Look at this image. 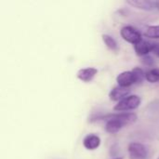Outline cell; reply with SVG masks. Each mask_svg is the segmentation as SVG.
<instances>
[{
  "label": "cell",
  "mask_w": 159,
  "mask_h": 159,
  "mask_svg": "<svg viewBox=\"0 0 159 159\" xmlns=\"http://www.w3.org/2000/svg\"><path fill=\"white\" fill-rule=\"evenodd\" d=\"M157 57H159V43H157V45H156V48H155V49H154V51H153Z\"/></svg>",
  "instance_id": "cell-16"
},
{
  "label": "cell",
  "mask_w": 159,
  "mask_h": 159,
  "mask_svg": "<svg viewBox=\"0 0 159 159\" xmlns=\"http://www.w3.org/2000/svg\"><path fill=\"white\" fill-rule=\"evenodd\" d=\"M138 116L135 113H117V114H109L102 116H97L94 120H105V130L110 134L117 133L123 127L133 124L137 121Z\"/></svg>",
  "instance_id": "cell-1"
},
{
  "label": "cell",
  "mask_w": 159,
  "mask_h": 159,
  "mask_svg": "<svg viewBox=\"0 0 159 159\" xmlns=\"http://www.w3.org/2000/svg\"><path fill=\"white\" fill-rule=\"evenodd\" d=\"M97 74H98V70L96 68H94V67H88V68L80 69L77 72L76 76L82 82L89 83V82L93 80V78L96 76Z\"/></svg>",
  "instance_id": "cell-9"
},
{
  "label": "cell",
  "mask_w": 159,
  "mask_h": 159,
  "mask_svg": "<svg viewBox=\"0 0 159 159\" xmlns=\"http://www.w3.org/2000/svg\"><path fill=\"white\" fill-rule=\"evenodd\" d=\"M142 62L144 64V65H147V66H152L154 64V60L152 57L150 56H145V57H143L142 59Z\"/></svg>",
  "instance_id": "cell-15"
},
{
  "label": "cell",
  "mask_w": 159,
  "mask_h": 159,
  "mask_svg": "<svg viewBox=\"0 0 159 159\" xmlns=\"http://www.w3.org/2000/svg\"><path fill=\"white\" fill-rule=\"evenodd\" d=\"M83 145L87 150H96L101 145V138L96 134H88L83 140Z\"/></svg>",
  "instance_id": "cell-10"
},
{
  "label": "cell",
  "mask_w": 159,
  "mask_h": 159,
  "mask_svg": "<svg viewBox=\"0 0 159 159\" xmlns=\"http://www.w3.org/2000/svg\"><path fill=\"white\" fill-rule=\"evenodd\" d=\"M141 102H142L141 97H139L138 95H129L124 100L118 102L115 105L114 110L118 113H124V112L135 110L140 106Z\"/></svg>",
  "instance_id": "cell-2"
},
{
  "label": "cell",
  "mask_w": 159,
  "mask_h": 159,
  "mask_svg": "<svg viewBox=\"0 0 159 159\" xmlns=\"http://www.w3.org/2000/svg\"><path fill=\"white\" fill-rule=\"evenodd\" d=\"M114 159H123V157H116V158H114Z\"/></svg>",
  "instance_id": "cell-18"
},
{
  "label": "cell",
  "mask_w": 159,
  "mask_h": 159,
  "mask_svg": "<svg viewBox=\"0 0 159 159\" xmlns=\"http://www.w3.org/2000/svg\"><path fill=\"white\" fill-rule=\"evenodd\" d=\"M102 41L104 42V44L106 45V47L111 49V50H114V51H117L118 50V45H117V42L116 41V39L109 35V34H102Z\"/></svg>",
  "instance_id": "cell-11"
},
{
  "label": "cell",
  "mask_w": 159,
  "mask_h": 159,
  "mask_svg": "<svg viewBox=\"0 0 159 159\" xmlns=\"http://www.w3.org/2000/svg\"><path fill=\"white\" fill-rule=\"evenodd\" d=\"M144 35L148 38H153V39H159V25H152L149 26L145 32Z\"/></svg>",
  "instance_id": "cell-13"
},
{
  "label": "cell",
  "mask_w": 159,
  "mask_h": 159,
  "mask_svg": "<svg viewBox=\"0 0 159 159\" xmlns=\"http://www.w3.org/2000/svg\"><path fill=\"white\" fill-rule=\"evenodd\" d=\"M127 3L136 8L151 11L157 8V1H151V0H129Z\"/></svg>",
  "instance_id": "cell-8"
},
{
  "label": "cell",
  "mask_w": 159,
  "mask_h": 159,
  "mask_svg": "<svg viewBox=\"0 0 159 159\" xmlns=\"http://www.w3.org/2000/svg\"><path fill=\"white\" fill-rule=\"evenodd\" d=\"M116 82L118 86L123 88H129L130 86L137 84V77L135 73L131 71H125L120 73L116 76Z\"/></svg>",
  "instance_id": "cell-5"
},
{
  "label": "cell",
  "mask_w": 159,
  "mask_h": 159,
  "mask_svg": "<svg viewBox=\"0 0 159 159\" xmlns=\"http://www.w3.org/2000/svg\"><path fill=\"white\" fill-rule=\"evenodd\" d=\"M158 159H159V157H158Z\"/></svg>",
  "instance_id": "cell-19"
},
{
  "label": "cell",
  "mask_w": 159,
  "mask_h": 159,
  "mask_svg": "<svg viewBox=\"0 0 159 159\" xmlns=\"http://www.w3.org/2000/svg\"><path fill=\"white\" fill-rule=\"evenodd\" d=\"M157 9L159 10V1H157Z\"/></svg>",
  "instance_id": "cell-17"
},
{
  "label": "cell",
  "mask_w": 159,
  "mask_h": 159,
  "mask_svg": "<svg viewBox=\"0 0 159 159\" xmlns=\"http://www.w3.org/2000/svg\"><path fill=\"white\" fill-rule=\"evenodd\" d=\"M131 89L129 88H123L120 86L115 87L109 93V98L110 100L114 102H120L129 96Z\"/></svg>",
  "instance_id": "cell-7"
},
{
  "label": "cell",
  "mask_w": 159,
  "mask_h": 159,
  "mask_svg": "<svg viewBox=\"0 0 159 159\" xmlns=\"http://www.w3.org/2000/svg\"><path fill=\"white\" fill-rule=\"evenodd\" d=\"M145 79L150 83L159 82V68H153L145 73Z\"/></svg>",
  "instance_id": "cell-12"
},
{
  "label": "cell",
  "mask_w": 159,
  "mask_h": 159,
  "mask_svg": "<svg viewBox=\"0 0 159 159\" xmlns=\"http://www.w3.org/2000/svg\"><path fill=\"white\" fill-rule=\"evenodd\" d=\"M128 150L130 159H146L148 157L147 148L140 143H130Z\"/></svg>",
  "instance_id": "cell-4"
},
{
  "label": "cell",
  "mask_w": 159,
  "mask_h": 159,
  "mask_svg": "<svg viewBox=\"0 0 159 159\" xmlns=\"http://www.w3.org/2000/svg\"><path fill=\"white\" fill-rule=\"evenodd\" d=\"M120 35L125 41L131 43L133 45H136L137 43H139L140 41L143 40V35H142L141 32L139 30H137L136 28L129 26V25L124 26L121 28Z\"/></svg>",
  "instance_id": "cell-3"
},
{
  "label": "cell",
  "mask_w": 159,
  "mask_h": 159,
  "mask_svg": "<svg viewBox=\"0 0 159 159\" xmlns=\"http://www.w3.org/2000/svg\"><path fill=\"white\" fill-rule=\"evenodd\" d=\"M132 71L135 73L136 77H137V84H140L143 81V79L145 78V73L143 72V70L140 67H135L132 69Z\"/></svg>",
  "instance_id": "cell-14"
},
{
  "label": "cell",
  "mask_w": 159,
  "mask_h": 159,
  "mask_svg": "<svg viewBox=\"0 0 159 159\" xmlns=\"http://www.w3.org/2000/svg\"><path fill=\"white\" fill-rule=\"evenodd\" d=\"M157 43H153L147 40H142L136 45H134V50L136 54L140 57H145L148 56L150 52H153L156 48Z\"/></svg>",
  "instance_id": "cell-6"
}]
</instances>
